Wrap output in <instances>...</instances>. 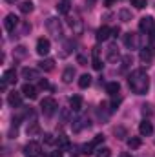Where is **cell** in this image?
Returning <instances> with one entry per match:
<instances>
[{"mask_svg":"<svg viewBox=\"0 0 155 157\" xmlns=\"http://www.w3.org/2000/svg\"><path fill=\"white\" fill-rule=\"evenodd\" d=\"M115 135H117V139H124V137H128L126 128H124V126H117L115 128Z\"/></svg>","mask_w":155,"mask_h":157,"instance_id":"obj_33","label":"cell"},{"mask_svg":"<svg viewBox=\"0 0 155 157\" xmlns=\"http://www.w3.org/2000/svg\"><path fill=\"white\" fill-rule=\"evenodd\" d=\"M40 132V126H39V122H29V126H28V135H37Z\"/></svg>","mask_w":155,"mask_h":157,"instance_id":"obj_28","label":"cell"},{"mask_svg":"<svg viewBox=\"0 0 155 157\" xmlns=\"http://www.w3.org/2000/svg\"><path fill=\"white\" fill-rule=\"evenodd\" d=\"M119 104H120V97H117V99H113V101H112V104H110L112 108H110V110H112V112H115L117 108H119Z\"/></svg>","mask_w":155,"mask_h":157,"instance_id":"obj_37","label":"cell"},{"mask_svg":"<svg viewBox=\"0 0 155 157\" xmlns=\"http://www.w3.org/2000/svg\"><path fill=\"white\" fill-rule=\"evenodd\" d=\"M119 18H120L122 22H130V20H131V11H130V9H120V11H119Z\"/></svg>","mask_w":155,"mask_h":157,"instance_id":"obj_27","label":"cell"},{"mask_svg":"<svg viewBox=\"0 0 155 157\" xmlns=\"http://www.w3.org/2000/svg\"><path fill=\"white\" fill-rule=\"evenodd\" d=\"M91 84V77L89 75H80V78H78V86L80 88H88Z\"/></svg>","mask_w":155,"mask_h":157,"instance_id":"obj_29","label":"cell"},{"mask_svg":"<svg viewBox=\"0 0 155 157\" xmlns=\"http://www.w3.org/2000/svg\"><path fill=\"white\" fill-rule=\"evenodd\" d=\"M7 102H9V106H13V108H20V106H22V93L11 91V93L7 95Z\"/></svg>","mask_w":155,"mask_h":157,"instance_id":"obj_11","label":"cell"},{"mask_svg":"<svg viewBox=\"0 0 155 157\" xmlns=\"http://www.w3.org/2000/svg\"><path fill=\"white\" fill-rule=\"evenodd\" d=\"M68 24H70V28L73 29L75 35H82V31H84V24H82V20H80L78 17H70V18H68Z\"/></svg>","mask_w":155,"mask_h":157,"instance_id":"obj_8","label":"cell"},{"mask_svg":"<svg viewBox=\"0 0 155 157\" xmlns=\"http://www.w3.org/2000/svg\"><path fill=\"white\" fill-rule=\"evenodd\" d=\"M2 78H4L7 84H15V82H17V73H15V70H6V73H4Z\"/></svg>","mask_w":155,"mask_h":157,"instance_id":"obj_22","label":"cell"},{"mask_svg":"<svg viewBox=\"0 0 155 157\" xmlns=\"http://www.w3.org/2000/svg\"><path fill=\"white\" fill-rule=\"evenodd\" d=\"M130 2H131V6L137 7V9H142V7L148 6V0H130Z\"/></svg>","mask_w":155,"mask_h":157,"instance_id":"obj_34","label":"cell"},{"mask_svg":"<svg viewBox=\"0 0 155 157\" xmlns=\"http://www.w3.org/2000/svg\"><path fill=\"white\" fill-rule=\"evenodd\" d=\"M57 144H59V150L60 148H70V139L66 135H59L57 137Z\"/></svg>","mask_w":155,"mask_h":157,"instance_id":"obj_25","label":"cell"},{"mask_svg":"<svg viewBox=\"0 0 155 157\" xmlns=\"http://www.w3.org/2000/svg\"><path fill=\"white\" fill-rule=\"evenodd\" d=\"M6 88H7V82L2 78V80H0V90H2V91H6Z\"/></svg>","mask_w":155,"mask_h":157,"instance_id":"obj_42","label":"cell"},{"mask_svg":"<svg viewBox=\"0 0 155 157\" xmlns=\"http://www.w3.org/2000/svg\"><path fill=\"white\" fill-rule=\"evenodd\" d=\"M40 108H42V113L44 115H53L55 112H57V101L53 99V97H46V99H42V102H40Z\"/></svg>","mask_w":155,"mask_h":157,"instance_id":"obj_3","label":"cell"},{"mask_svg":"<svg viewBox=\"0 0 155 157\" xmlns=\"http://www.w3.org/2000/svg\"><path fill=\"white\" fill-rule=\"evenodd\" d=\"M49 157H64L62 155V152H60V150H57V152H51V155Z\"/></svg>","mask_w":155,"mask_h":157,"instance_id":"obj_43","label":"cell"},{"mask_svg":"<svg viewBox=\"0 0 155 157\" xmlns=\"http://www.w3.org/2000/svg\"><path fill=\"white\" fill-rule=\"evenodd\" d=\"M71 128H73V132H80L82 128H89V119L78 117L75 121H71Z\"/></svg>","mask_w":155,"mask_h":157,"instance_id":"obj_12","label":"cell"},{"mask_svg":"<svg viewBox=\"0 0 155 157\" xmlns=\"http://www.w3.org/2000/svg\"><path fill=\"white\" fill-rule=\"evenodd\" d=\"M49 49H51V42L47 39H39L37 40V53H39L40 57H46L47 53H49Z\"/></svg>","mask_w":155,"mask_h":157,"instance_id":"obj_9","label":"cell"},{"mask_svg":"<svg viewBox=\"0 0 155 157\" xmlns=\"http://www.w3.org/2000/svg\"><path fill=\"white\" fill-rule=\"evenodd\" d=\"M46 29H47V33H49V35H53V37H57V39L62 35L60 20H59V18H55V17H51V18H47V20H46Z\"/></svg>","mask_w":155,"mask_h":157,"instance_id":"obj_2","label":"cell"},{"mask_svg":"<svg viewBox=\"0 0 155 157\" xmlns=\"http://www.w3.org/2000/svg\"><path fill=\"white\" fill-rule=\"evenodd\" d=\"M95 157H112V150L110 148H99L97 150V154H95Z\"/></svg>","mask_w":155,"mask_h":157,"instance_id":"obj_31","label":"cell"},{"mask_svg":"<svg viewBox=\"0 0 155 157\" xmlns=\"http://www.w3.org/2000/svg\"><path fill=\"white\" fill-rule=\"evenodd\" d=\"M93 148H95V146H93L91 143H89V144H82V154H84V155H89V154H93V152H91Z\"/></svg>","mask_w":155,"mask_h":157,"instance_id":"obj_36","label":"cell"},{"mask_svg":"<svg viewBox=\"0 0 155 157\" xmlns=\"http://www.w3.org/2000/svg\"><path fill=\"white\" fill-rule=\"evenodd\" d=\"M86 4H88V6H89V7H91V6H93V4H95V0H86Z\"/></svg>","mask_w":155,"mask_h":157,"instance_id":"obj_45","label":"cell"},{"mask_svg":"<svg viewBox=\"0 0 155 157\" xmlns=\"http://www.w3.org/2000/svg\"><path fill=\"white\" fill-rule=\"evenodd\" d=\"M119 33H120V28H115V29H112V35H113V37H119Z\"/></svg>","mask_w":155,"mask_h":157,"instance_id":"obj_44","label":"cell"},{"mask_svg":"<svg viewBox=\"0 0 155 157\" xmlns=\"http://www.w3.org/2000/svg\"><path fill=\"white\" fill-rule=\"evenodd\" d=\"M53 68H55V60L53 59H44L40 62V70H44V71H51Z\"/></svg>","mask_w":155,"mask_h":157,"instance_id":"obj_23","label":"cell"},{"mask_svg":"<svg viewBox=\"0 0 155 157\" xmlns=\"http://www.w3.org/2000/svg\"><path fill=\"white\" fill-rule=\"evenodd\" d=\"M75 75H77V73H75V68H71V66H70V68H66V70H64V73H62V80H64L66 84H70V82H73Z\"/></svg>","mask_w":155,"mask_h":157,"instance_id":"obj_20","label":"cell"},{"mask_svg":"<svg viewBox=\"0 0 155 157\" xmlns=\"http://www.w3.org/2000/svg\"><path fill=\"white\" fill-rule=\"evenodd\" d=\"M120 59V53H119V48H117L115 44H112V46H108L106 48V60H110V62H117Z\"/></svg>","mask_w":155,"mask_h":157,"instance_id":"obj_10","label":"cell"},{"mask_svg":"<svg viewBox=\"0 0 155 157\" xmlns=\"http://www.w3.org/2000/svg\"><path fill=\"white\" fill-rule=\"evenodd\" d=\"M119 91H120V84H119L117 80H113V82H108V84H106V93H108V95L115 97Z\"/></svg>","mask_w":155,"mask_h":157,"instance_id":"obj_19","label":"cell"},{"mask_svg":"<svg viewBox=\"0 0 155 157\" xmlns=\"http://www.w3.org/2000/svg\"><path fill=\"white\" fill-rule=\"evenodd\" d=\"M20 75H22V78H26V80L29 82V80L39 78V70H37V68H24V70L20 71Z\"/></svg>","mask_w":155,"mask_h":157,"instance_id":"obj_14","label":"cell"},{"mask_svg":"<svg viewBox=\"0 0 155 157\" xmlns=\"http://www.w3.org/2000/svg\"><path fill=\"white\" fill-rule=\"evenodd\" d=\"M70 9H71V6H70V2H68V0H62V2H59V4H57V11H59V13H62V15H68V13H70Z\"/></svg>","mask_w":155,"mask_h":157,"instance_id":"obj_21","label":"cell"},{"mask_svg":"<svg viewBox=\"0 0 155 157\" xmlns=\"http://www.w3.org/2000/svg\"><path fill=\"white\" fill-rule=\"evenodd\" d=\"M128 84H130V88H131L133 93L144 95L150 90V77H148V73L144 70H135L130 75V78H128Z\"/></svg>","mask_w":155,"mask_h":157,"instance_id":"obj_1","label":"cell"},{"mask_svg":"<svg viewBox=\"0 0 155 157\" xmlns=\"http://www.w3.org/2000/svg\"><path fill=\"white\" fill-rule=\"evenodd\" d=\"M124 44H126V48L128 49H137L139 46H141V40H139V35L137 33H126L124 35Z\"/></svg>","mask_w":155,"mask_h":157,"instance_id":"obj_6","label":"cell"},{"mask_svg":"<svg viewBox=\"0 0 155 157\" xmlns=\"http://www.w3.org/2000/svg\"><path fill=\"white\" fill-rule=\"evenodd\" d=\"M70 110H71V108H64V110H62V113H60L62 121H68V119H70Z\"/></svg>","mask_w":155,"mask_h":157,"instance_id":"obj_39","label":"cell"},{"mask_svg":"<svg viewBox=\"0 0 155 157\" xmlns=\"http://www.w3.org/2000/svg\"><path fill=\"white\" fill-rule=\"evenodd\" d=\"M44 141H46L47 144H51V143H53V135H51V133H46V135H44Z\"/></svg>","mask_w":155,"mask_h":157,"instance_id":"obj_41","label":"cell"},{"mask_svg":"<svg viewBox=\"0 0 155 157\" xmlns=\"http://www.w3.org/2000/svg\"><path fill=\"white\" fill-rule=\"evenodd\" d=\"M100 143H104V135H102V133L95 135V137H93V141H91V144H93V146H99Z\"/></svg>","mask_w":155,"mask_h":157,"instance_id":"obj_35","label":"cell"},{"mask_svg":"<svg viewBox=\"0 0 155 157\" xmlns=\"http://www.w3.org/2000/svg\"><path fill=\"white\" fill-rule=\"evenodd\" d=\"M26 55H28V51H26V46H17V48H15V57L22 59V57H26Z\"/></svg>","mask_w":155,"mask_h":157,"instance_id":"obj_32","label":"cell"},{"mask_svg":"<svg viewBox=\"0 0 155 157\" xmlns=\"http://www.w3.org/2000/svg\"><path fill=\"white\" fill-rule=\"evenodd\" d=\"M18 26V17H15L13 13L11 15H7L6 17V20H4V28L7 29V31H15V28Z\"/></svg>","mask_w":155,"mask_h":157,"instance_id":"obj_13","label":"cell"},{"mask_svg":"<svg viewBox=\"0 0 155 157\" xmlns=\"http://www.w3.org/2000/svg\"><path fill=\"white\" fill-rule=\"evenodd\" d=\"M120 157H131V155H130V154H126V152H124V154H122V155H120Z\"/></svg>","mask_w":155,"mask_h":157,"instance_id":"obj_47","label":"cell"},{"mask_svg":"<svg viewBox=\"0 0 155 157\" xmlns=\"http://www.w3.org/2000/svg\"><path fill=\"white\" fill-rule=\"evenodd\" d=\"M70 106H71V112H80L82 110V97L80 95H73L70 99Z\"/></svg>","mask_w":155,"mask_h":157,"instance_id":"obj_18","label":"cell"},{"mask_svg":"<svg viewBox=\"0 0 155 157\" xmlns=\"http://www.w3.org/2000/svg\"><path fill=\"white\" fill-rule=\"evenodd\" d=\"M77 62L80 66H86V64H88V59H86L84 55H77Z\"/></svg>","mask_w":155,"mask_h":157,"instance_id":"obj_38","label":"cell"},{"mask_svg":"<svg viewBox=\"0 0 155 157\" xmlns=\"http://www.w3.org/2000/svg\"><path fill=\"white\" fill-rule=\"evenodd\" d=\"M153 57H155V49L152 48V46L142 48V49H141V53H139V59H141V62H142V64H152Z\"/></svg>","mask_w":155,"mask_h":157,"instance_id":"obj_7","label":"cell"},{"mask_svg":"<svg viewBox=\"0 0 155 157\" xmlns=\"http://www.w3.org/2000/svg\"><path fill=\"white\" fill-rule=\"evenodd\" d=\"M139 132H141V135H142V137H148V135H152V133H153V126H152V122H148V121L141 122V126H139Z\"/></svg>","mask_w":155,"mask_h":157,"instance_id":"obj_17","label":"cell"},{"mask_svg":"<svg viewBox=\"0 0 155 157\" xmlns=\"http://www.w3.org/2000/svg\"><path fill=\"white\" fill-rule=\"evenodd\" d=\"M139 29L142 31V33H155V20L153 17H142L141 20H139Z\"/></svg>","mask_w":155,"mask_h":157,"instance_id":"obj_4","label":"cell"},{"mask_svg":"<svg viewBox=\"0 0 155 157\" xmlns=\"http://www.w3.org/2000/svg\"><path fill=\"white\" fill-rule=\"evenodd\" d=\"M6 2H7V4H15L17 0H6Z\"/></svg>","mask_w":155,"mask_h":157,"instance_id":"obj_46","label":"cell"},{"mask_svg":"<svg viewBox=\"0 0 155 157\" xmlns=\"http://www.w3.org/2000/svg\"><path fill=\"white\" fill-rule=\"evenodd\" d=\"M131 64H133V57L131 55H124L122 57V70H128Z\"/></svg>","mask_w":155,"mask_h":157,"instance_id":"obj_30","label":"cell"},{"mask_svg":"<svg viewBox=\"0 0 155 157\" xmlns=\"http://www.w3.org/2000/svg\"><path fill=\"white\" fill-rule=\"evenodd\" d=\"M18 7H20L22 13H31V11H33V2H31V0H26V2H22Z\"/></svg>","mask_w":155,"mask_h":157,"instance_id":"obj_26","label":"cell"},{"mask_svg":"<svg viewBox=\"0 0 155 157\" xmlns=\"http://www.w3.org/2000/svg\"><path fill=\"white\" fill-rule=\"evenodd\" d=\"M141 144H142L141 137H131V139H128V148H131V150H137V148H141Z\"/></svg>","mask_w":155,"mask_h":157,"instance_id":"obj_24","label":"cell"},{"mask_svg":"<svg viewBox=\"0 0 155 157\" xmlns=\"http://www.w3.org/2000/svg\"><path fill=\"white\" fill-rule=\"evenodd\" d=\"M40 88H42V90H47V88H49V82H47L46 78H42V80H40Z\"/></svg>","mask_w":155,"mask_h":157,"instance_id":"obj_40","label":"cell"},{"mask_svg":"<svg viewBox=\"0 0 155 157\" xmlns=\"http://www.w3.org/2000/svg\"><path fill=\"white\" fill-rule=\"evenodd\" d=\"M40 152H42V148L37 141H29L24 146V155L26 157H40Z\"/></svg>","mask_w":155,"mask_h":157,"instance_id":"obj_5","label":"cell"},{"mask_svg":"<svg viewBox=\"0 0 155 157\" xmlns=\"http://www.w3.org/2000/svg\"><path fill=\"white\" fill-rule=\"evenodd\" d=\"M22 95L28 97V99H37V88H35L33 84L26 82V84L22 86Z\"/></svg>","mask_w":155,"mask_h":157,"instance_id":"obj_15","label":"cell"},{"mask_svg":"<svg viewBox=\"0 0 155 157\" xmlns=\"http://www.w3.org/2000/svg\"><path fill=\"white\" fill-rule=\"evenodd\" d=\"M110 37H112V29L108 26H102V28L97 29V40L99 42H104V40H108Z\"/></svg>","mask_w":155,"mask_h":157,"instance_id":"obj_16","label":"cell"}]
</instances>
